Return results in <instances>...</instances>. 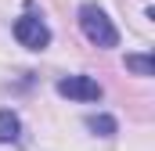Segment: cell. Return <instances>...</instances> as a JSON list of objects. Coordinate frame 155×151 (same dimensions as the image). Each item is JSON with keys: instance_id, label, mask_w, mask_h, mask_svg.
<instances>
[{"instance_id": "cell-1", "label": "cell", "mask_w": 155, "mask_h": 151, "mask_svg": "<svg viewBox=\"0 0 155 151\" xmlns=\"http://www.w3.org/2000/svg\"><path fill=\"white\" fill-rule=\"evenodd\" d=\"M79 29L87 33L90 43H97V47H116L119 43L116 25H112L108 14H105L101 7H94V4H83V7H79Z\"/></svg>"}, {"instance_id": "cell-2", "label": "cell", "mask_w": 155, "mask_h": 151, "mask_svg": "<svg viewBox=\"0 0 155 151\" xmlns=\"http://www.w3.org/2000/svg\"><path fill=\"white\" fill-rule=\"evenodd\" d=\"M15 40H18L22 47H29V50H43V47L51 43V29L40 22L36 14H22V18L15 22Z\"/></svg>"}, {"instance_id": "cell-3", "label": "cell", "mask_w": 155, "mask_h": 151, "mask_svg": "<svg viewBox=\"0 0 155 151\" xmlns=\"http://www.w3.org/2000/svg\"><path fill=\"white\" fill-rule=\"evenodd\" d=\"M58 94L61 97H72V101H97L101 97V86L90 76H65L58 83Z\"/></svg>"}, {"instance_id": "cell-4", "label": "cell", "mask_w": 155, "mask_h": 151, "mask_svg": "<svg viewBox=\"0 0 155 151\" xmlns=\"http://www.w3.org/2000/svg\"><path fill=\"white\" fill-rule=\"evenodd\" d=\"M18 133H22V122H18V115H15V112H0V144H11V140H18Z\"/></svg>"}, {"instance_id": "cell-5", "label": "cell", "mask_w": 155, "mask_h": 151, "mask_svg": "<svg viewBox=\"0 0 155 151\" xmlns=\"http://www.w3.org/2000/svg\"><path fill=\"white\" fill-rule=\"evenodd\" d=\"M87 130H94L97 137H112L116 133V119L112 115H90L87 119Z\"/></svg>"}, {"instance_id": "cell-6", "label": "cell", "mask_w": 155, "mask_h": 151, "mask_svg": "<svg viewBox=\"0 0 155 151\" xmlns=\"http://www.w3.org/2000/svg\"><path fill=\"white\" fill-rule=\"evenodd\" d=\"M126 69L137 76H152L155 72V61L148 58V54H126Z\"/></svg>"}]
</instances>
